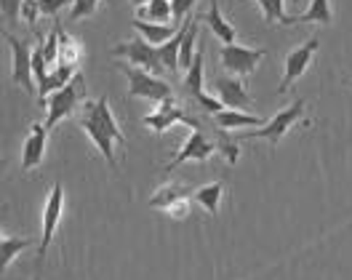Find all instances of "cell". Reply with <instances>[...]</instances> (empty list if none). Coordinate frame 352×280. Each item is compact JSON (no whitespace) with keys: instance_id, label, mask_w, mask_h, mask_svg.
<instances>
[{"instance_id":"1","label":"cell","mask_w":352,"mask_h":280,"mask_svg":"<svg viewBox=\"0 0 352 280\" xmlns=\"http://www.w3.org/2000/svg\"><path fill=\"white\" fill-rule=\"evenodd\" d=\"M83 91H86V78H83V72H75L72 75V80L62 86L59 91H54V94H48L45 96V107H48V118H45V129L54 131L56 123H62L65 118H69L75 107L83 102Z\"/></svg>"},{"instance_id":"2","label":"cell","mask_w":352,"mask_h":280,"mask_svg":"<svg viewBox=\"0 0 352 280\" xmlns=\"http://www.w3.org/2000/svg\"><path fill=\"white\" fill-rule=\"evenodd\" d=\"M305 107H307V102H305V99H296L291 107H286L283 112H278L272 120H264V126H259V129H254V131H243L235 139H264L272 150H278V144L283 142V136H286L288 131L299 123V118L305 115Z\"/></svg>"},{"instance_id":"3","label":"cell","mask_w":352,"mask_h":280,"mask_svg":"<svg viewBox=\"0 0 352 280\" xmlns=\"http://www.w3.org/2000/svg\"><path fill=\"white\" fill-rule=\"evenodd\" d=\"M115 67L126 75V80H129V96H133V99H150V102L157 105V102L174 96L171 86L163 78L153 75V72L139 69V67L129 65V62H115Z\"/></svg>"},{"instance_id":"4","label":"cell","mask_w":352,"mask_h":280,"mask_svg":"<svg viewBox=\"0 0 352 280\" xmlns=\"http://www.w3.org/2000/svg\"><path fill=\"white\" fill-rule=\"evenodd\" d=\"M0 35L6 38V43L11 45V54H14V67H11V80L14 86H22L30 96L38 94L35 86V78H32V51L27 41H19L16 35H11L8 30H0Z\"/></svg>"},{"instance_id":"5","label":"cell","mask_w":352,"mask_h":280,"mask_svg":"<svg viewBox=\"0 0 352 280\" xmlns=\"http://www.w3.org/2000/svg\"><path fill=\"white\" fill-rule=\"evenodd\" d=\"M264 56H267L264 48H248V45H238V43H224L219 48L221 67L230 75H235V78H248Z\"/></svg>"},{"instance_id":"6","label":"cell","mask_w":352,"mask_h":280,"mask_svg":"<svg viewBox=\"0 0 352 280\" xmlns=\"http://www.w3.org/2000/svg\"><path fill=\"white\" fill-rule=\"evenodd\" d=\"M142 123H144L147 129H153L155 133H166L168 129H174L176 123H184V126L200 129V123L192 118V115L184 112V107L176 102V96H168V99L157 102V109L150 112V115H144Z\"/></svg>"},{"instance_id":"7","label":"cell","mask_w":352,"mask_h":280,"mask_svg":"<svg viewBox=\"0 0 352 280\" xmlns=\"http://www.w3.org/2000/svg\"><path fill=\"white\" fill-rule=\"evenodd\" d=\"M115 56H123L129 65L139 67V69H147L153 75H163L166 69L160 65V56H157V45H150L144 38H133V41H126V43H118L112 48Z\"/></svg>"},{"instance_id":"8","label":"cell","mask_w":352,"mask_h":280,"mask_svg":"<svg viewBox=\"0 0 352 280\" xmlns=\"http://www.w3.org/2000/svg\"><path fill=\"white\" fill-rule=\"evenodd\" d=\"M62 214H65V187L56 182L51 187V195H48L43 208V235H41V246H38V267L45 264V254H48V246H51V240L56 235Z\"/></svg>"},{"instance_id":"9","label":"cell","mask_w":352,"mask_h":280,"mask_svg":"<svg viewBox=\"0 0 352 280\" xmlns=\"http://www.w3.org/2000/svg\"><path fill=\"white\" fill-rule=\"evenodd\" d=\"M318 48H320V35H312L307 43H302L299 48H294L291 54L286 56V69H283V80H280V86H278V94L283 96L291 91V86L307 72V67L312 65V59H315V54H318Z\"/></svg>"},{"instance_id":"10","label":"cell","mask_w":352,"mask_h":280,"mask_svg":"<svg viewBox=\"0 0 352 280\" xmlns=\"http://www.w3.org/2000/svg\"><path fill=\"white\" fill-rule=\"evenodd\" d=\"M217 152V144L203 133V129H195L190 136H187V142L182 144V150L176 152V158L163 169L166 173H171L176 171L182 163H190V160H195V163H206L211 155Z\"/></svg>"},{"instance_id":"11","label":"cell","mask_w":352,"mask_h":280,"mask_svg":"<svg viewBox=\"0 0 352 280\" xmlns=\"http://www.w3.org/2000/svg\"><path fill=\"white\" fill-rule=\"evenodd\" d=\"M214 88H217V94H219V102L224 107L230 109H245L254 105V96L248 94V88L243 83L241 78H227V75H219V78H214Z\"/></svg>"},{"instance_id":"12","label":"cell","mask_w":352,"mask_h":280,"mask_svg":"<svg viewBox=\"0 0 352 280\" xmlns=\"http://www.w3.org/2000/svg\"><path fill=\"white\" fill-rule=\"evenodd\" d=\"M45 144H48V129H45L43 123H32L27 139H24L22 171H35L38 166H43Z\"/></svg>"},{"instance_id":"13","label":"cell","mask_w":352,"mask_h":280,"mask_svg":"<svg viewBox=\"0 0 352 280\" xmlns=\"http://www.w3.org/2000/svg\"><path fill=\"white\" fill-rule=\"evenodd\" d=\"M83 115H88L94 123H99L102 129L107 131L115 144L126 147V133H123L120 126H118V120H115V115H112L107 96H102V99H96V102H86V105H83Z\"/></svg>"},{"instance_id":"14","label":"cell","mask_w":352,"mask_h":280,"mask_svg":"<svg viewBox=\"0 0 352 280\" xmlns=\"http://www.w3.org/2000/svg\"><path fill=\"white\" fill-rule=\"evenodd\" d=\"M78 126L86 131L88 136H91V142L96 144V150L102 152V158L107 160V166H110L112 171H118V160H115V142H112V136L107 131L102 129L99 123H94L88 115H80V120H78Z\"/></svg>"},{"instance_id":"15","label":"cell","mask_w":352,"mask_h":280,"mask_svg":"<svg viewBox=\"0 0 352 280\" xmlns=\"http://www.w3.org/2000/svg\"><path fill=\"white\" fill-rule=\"evenodd\" d=\"M219 131H232V129H248V126H264V118L259 115H251V112H243V109H230L224 107L214 115Z\"/></svg>"},{"instance_id":"16","label":"cell","mask_w":352,"mask_h":280,"mask_svg":"<svg viewBox=\"0 0 352 280\" xmlns=\"http://www.w3.org/2000/svg\"><path fill=\"white\" fill-rule=\"evenodd\" d=\"M198 22H208V27L214 30V35L219 38L221 43H238V32H235V27H232V24L221 17L219 0H211L208 14H206V17H200Z\"/></svg>"},{"instance_id":"17","label":"cell","mask_w":352,"mask_h":280,"mask_svg":"<svg viewBox=\"0 0 352 280\" xmlns=\"http://www.w3.org/2000/svg\"><path fill=\"white\" fill-rule=\"evenodd\" d=\"M78 69L72 65H56L48 69V75H45L43 80L38 83V99L45 102V96L48 94H54V91H59L62 86H67L69 80H72V75H75Z\"/></svg>"},{"instance_id":"18","label":"cell","mask_w":352,"mask_h":280,"mask_svg":"<svg viewBox=\"0 0 352 280\" xmlns=\"http://www.w3.org/2000/svg\"><path fill=\"white\" fill-rule=\"evenodd\" d=\"M182 38H184V22L179 24V30H176V32L168 38V41H166V43L157 45L160 65H163V69H166V72H171V78L179 72V43H182Z\"/></svg>"},{"instance_id":"19","label":"cell","mask_w":352,"mask_h":280,"mask_svg":"<svg viewBox=\"0 0 352 280\" xmlns=\"http://www.w3.org/2000/svg\"><path fill=\"white\" fill-rule=\"evenodd\" d=\"M133 30L147 41L150 45H160L166 43L171 35H174L176 24H160V22H144V19H133Z\"/></svg>"},{"instance_id":"20","label":"cell","mask_w":352,"mask_h":280,"mask_svg":"<svg viewBox=\"0 0 352 280\" xmlns=\"http://www.w3.org/2000/svg\"><path fill=\"white\" fill-rule=\"evenodd\" d=\"M221 195H224V184L221 182H211V184H203L200 190L192 193V200L206 208V214L217 216L221 206Z\"/></svg>"},{"instance_id":"21","label":"cell","mask_w":352,"mask_h":280,"mask_svg":"<svg viewBox=\"0 0 352 280\" xmlns=\"http://www.w3.org/2000/svg\"><path fill=\"white\" fill-rule=\"evenodd\" d=\"M179 200H190V190H184L182 184H163V187L150 197V206H153V208H160V211H168Z\"/></svg>"},{"instance_id":"22","label":"cell","mask_w":352,"mask_h":280,"mask_svg":"<svg viewBox=\"0 0 352 280\" xmlns=\"http://www.w3.org/2000/svg\"><path fill=\"white\" fill-rule=\"evenodd\" d=\"M333 19V11H331V0H309V8L305 14L294 17V24H331Z\"/></svg>"},{"instance_id":"23","label":"cell","mask_w":352,"mask_h":280,"mask_svg":"<svg viewBox=\"0 0 352 280\" xmlns=\"http://www.w3.org/2000/svg\"><path fill=\"white\" fill-rule=\"evenodd\" d=\"M32 240L30 237H3L0 240V275L8 270V264L22 254L24 248H30Z\"/></svg>"},{"instance_id":"24","label":"cell","mask_w":352,"mask_h":280,"mask_svg":"<svg viewBox=\"0 0 352 280\" xmlns=\"http://www.w3.org/2000/svg\"><path fill=\"white\" fill-rule=\"evenodd\" d=\"M283 3H286V0H256V6L262 8V14H264V22L291 27V24H294V17H288L286 11H283Z\"/></svg>"},{"instance_id":"25","label":"cell","mask_w":352,"mask_h":280,"mask_svg":"<svg viewBox=\"0 0 352 280\" xmlns=\"http://www.w3.org/2000/svg\"><path fill=\"white\" fill-rule=\"evenodd\" d=\"M184 88H187V94L195 99L198 94H203V48L195 51V56H192V65L187 69V78H184Z\"/></svg>"},{"instance_id":"26","label":"cell","mask_w":352,"mask_h":280,"mask_svg":"<svg viewBox=\"0 0 352 280\" xmlns=\"http://www.w3.org/2000/svg\"><path fill=\"white\" fill-rule=\"evenodd\" d=\"M80 54H83V48L80 43L75 41V38H69L65 30L59 27V65H78L80 62Z\"/></svg>"},{"instance_id":"27","label":"cell","mask_w":352,"mask_h":280,"mask_svg":"<svg viewBox=\"0 0 352 280\" xmlns=\"http://www.w3.org/2000/svg\"><path fill=\"white\" fill-rule=\"evenodd\" d=\"M139 19H150V22H160L166 24L171 19V0H150L144 8H139V14H136Z\"/></svg>"},{"instance_id":"28","label":"cell","mask_w":352,"mask_h":280,"mask_svg":"<svg viewBox=\"0 0 352 280\" xmlns=\"http://www.w3.org/2000/svg\"><path fill=\"white\" fill-rule=\"evenodd\" d=\"M102 3H107V0H72V3H69V6H72V8H69V22L94 17Z\"/></svg>"},{"instance_id":"29","label":"cell","mask_w":352,"mask_h":280,"mask_svg":"<svg viewBox=\"0 0 352 280\" xmlns=\"http://www.w3.org/2000/svg\"><path fill=\"white\" fill-rule=\"evenodd\" d=\"M19 11H22V0H0V14L6 17V22L19 24Z\"/></svg>"},{"instance_id":"30","label":"cell","mask_w":352,"mask_h":280,"mask_svg":"<svg viewBox=\"0 0 352 280\" xmlns=\"http://www.w3.org/2000/svg\"><path fill=\"white\" fill-rule=\"evenodd\" d=\"M195 3H198V0H171V17H174V24L184 22Z\"/></svg>"},{"instance_id":"31","label":"cell","mask_w":352,"mask_h":280,"mask_svg":"<svg viewBox=\"0 0 352 280\" xmlns=\"http://www.w3.org/2000/svg\"><path fill=\"white\" fill-rule=\"evenodd\" d=\"M45 75H48V65H45V59H43V51H41V45L32 51V78L41 83Z\"/></svg>"},{"instance_id":"32","label":"cell","mask_w":352,"mask_h":280,"mask_svg":"<svg viewBox=\"0 0 352 280\" xmlns=\"http://www.w3.org/2000/svg\"><path fill=\"white\" fill-rule=\"evenodd\" d=\"M217 150H221V155L227 158V163H230V166H232V163H238V158H241V150H238V144H235L232 139H227V136H224L219 144H217Z\"/></svg>"},{"instance_id":"33","label":"cell","mask_w":352,"mask_h":280,"mask_svg":"<svg viewBox=\"0 0 352 280\" xmlns=\"http://www.w3.org/2000/svg\"><path fill=\"white\" fill-rule=\"evenodd\" d=\"M22 17L30 27H35L41 19V8H38V0H22Z\"/></svg>"},{"instance_id":"34","label":"cell","mask_w":352,"mask_h":280,"mask_svg":"<svg viewBox=\"0 0 352 280\" xmlns=\"http://www.w3.org/2000/svg\"><path fill=\"white\" fill-rule=\"evenodd\" d=\"M67 3H72V0H38V8H41L43 17H56Z\"/></svg>"},{"instance_id":"35","label":"cell","mask_w":352,"mask_h":280,"mask_svg":"<svg viewBox=\"0 0 352 280\" xmlns=\"http://www.w3.org/2000/svg\"><path fill=\"white\" fill-rule=\"evenodd\" d=\"M195 102H198L206 112H211V115H217L219 109H224V105H221L219 99H214V96H208V94H198V96H195Z\"/></svg>"},{"instance_id":"36","label":"cell","mask_w":352,"mask_h":280,"mask_svg":"<svg viewBox=\"0 0 352 280\" xmlns=\"http://www.w3.org/2000/svg\"><path fill=\"white\" fill-rule=\"evenodd\" d=\"M147 3H150V0H131V6L136 8V11H139V8H144Z\"/></svg>"},{"instance_id":"37","label":"cell","mask_w":352,"mask_h":280,"mask_svg":"<svg viewBox=\"0 0 352 280\" xmlns=\"http://www.w3.org/2000/svg\"><path fill=\"white\" fill-rule=\"evenodd\" d=\"M3 166H6V160H3V158H0V171H3Z\"/></svg>"},{"instance_id":"38","label":"cell","mask_w":352,"mask_h":280,"mask_svg":"<svg viewBox=\"0 0 352 280\" xmlns=\"http://www.w3.org/2000/svg\"><path fill=\"white\" fill-rule=\"evenodd\" d=\"M0 240H3V230H0Z\"/></svg>"},{"instance_id":"39","label":"cell","mask_w":352,"mask_h":280,"mask_svg":"<svg viewBox=\"0 0 352 280\" xmlns=\"http://www.w3.org/2000/svg\"><path fill=\"white\" fill-rule=\"evenodd\" d=\"M350 86H352V80H350Z\"/></svg>"}]
</instances>
